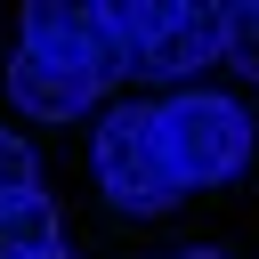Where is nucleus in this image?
<instances>
[{"label": "nucleus", "mask_w": 259, "mask_h": 259, "mask_svg": "<svg viewBox=\"0 0 259 259\" xmlns=\"http://www.w3.org/2000/svg\"><path fill=\"white\" fill-rule=\"evenodd\" d=\"M154 130H162V154H170L178 194H186V186H227V178H243V162H251V113H243L235 97L178 89L170 105H154Z\"/></svg>", "instance_id": "nucleus-1"}, {"label": "nucleus", "mask_w": 259, "mask_h": 259, "mask_svg": "<svg viewBox=\"0 0 259 259\" xmlns=\"http://www.w3.org/2000/svg\"><path fill=\"white\" fill-rule=\"evenodd\" d=\"M89 162H97V186H105L121 210H170V202H178V178H170L154 105H121V113H105Z\"/></svg>", "instance_id": "nucleus-2"}, {"label": "nucleus", "mask_w": 259, "mask_h": 259, "mask_svg": "<svg viewBox=\"0 0 259 259\" xmlns=\"http://www.w3.org/2000/svg\"><path fill=\"white\" fill-rule=\"evenodd\" d=\"M24 49L49 57V65H65V73H81L89 89H105V81L130 73L121 40L105 32V16L97 8H65V0H32L24 8Z\"/></svg>", "instance_id": "nucleus-3"}, {"label": "nucleus", "mask_w": 259, "mask_h": 259, "mask_svg": "<svg viewBox=\"0 0 259 259\" xmlns=\"http://www.w3.org/2000/svg\"><path fill=\"white\" fill-rule=\"evenodd\" d=\"M210 57H219V8H202V0H162V24H154V40L138 49L130 73L186 81V73H202Z\"/></svg>", "instance_id": "nucleus-4"}, {"label": "nucleus", "mask_w": 259, "mask_h": 259, "mask_svg": "<svg viewBox=\"0 0 259 259\" xmlns=\"http://www.w3.org/2000/svg\"><path fill=\"white\" fill-rule=\"evenodd\" d=\"M8 97H16L24 121H81V113L97 105V89H89L81 73H65V65H49V57H32V49L8 57Z\"/></svg>", "instance_id": "nucleus-5"}, {"label": "nucleus", "mask_w": 259, "mask_h": 259, "mask_svg": "<svg viewBox=\"0 0 259 259\" xmlns=\"http://www.w3.org/2000/svg\"><path fill=\"white\" fill-rule=\"evenodd\" d=\"M40 251H65V235H57V202L32 186L0 202V259H40Z\"/></svg>", "instance_id": "nucleus-6"}, {"label": "nucleus", "mask_w": 259, "mask_h": 259, "mask_svg": "<svg viewBox=\"0 0 259 259\" xmlns=\"http://www.w3.org/2000/svg\"><path fill=\"white\" fill-rule=\"evenodd\" d=\"M219 57H227L243 81H259V0H243V8H219Z\"/></svg>", "instance_id": "nucleus-7"}, {"label": "nucleus", "mask_w": 259, "mask_h": 259, "mask_svg": "<svg viewBox=\"0 0 259 259\" xmlns=\"http://www.w3.org/2000/svg\"><path fill=\"white\" fill-rule=\"evenodd\" d=\"M32 178H40L32 146H24L16 130H0V202H8V194H32Z\"/></svg>", "instance_id": "nucleus-8"}, {"label": "nucleus", "mask_w": 259, "mask_h": 259, "mask_svg": "<svg viewBox=\"0 0 259 259\" xmlns=\"http://www.w3.org/2000/svg\"><path fill=\"white\" fill-rule=\"evenodd\" d=\"M178 259H235V251H202V243H194V251H178Z\"/></svg>", "instance_id": "nucleus-9"}, {"label": "nucleus", "mask_w": 259, "mask_h": 259, "mask_svg": "<svg viewBox=\"0 0 259 259\" xmlns=\"http://www.w3.org/2000/svg\"><path fill=\"white\" fill-rule=\"evenodd\" d=\"M40 259H81V251H40Z\"/></svg>", "instance_id": "nucleus-10"}]
</instances>
